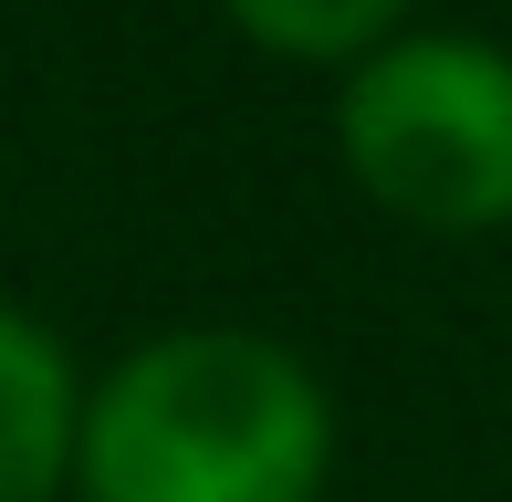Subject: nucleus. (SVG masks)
Listing matches in <instances>:
<instances>
[{
    "mask_svg": "<svg viewBox=\"0 0 512 502\" xmlns=\"http://www.w3.org/2000/svg\"><path fill=\"white\" fill-rule=\"evenodd\" d=\"M74 461V367L32 314L0 304V502H53Z\"/></svg>",
    "mask_w": 512,
    "mask_h": 502,
    "instance_id": "obj_3",
    "label": "nucleus"
},
{
    "mask_svg": "<svg viewBox=\"0 0 512 502\" xmlns=\"http://www.w3.org/2000/svg\"><path fill=\"white\" fill-rule=\"evenodd\" d=\"M345 168L408 231H502L512 220V53L481 32L377 42L335 105Z\"/></svg>",
    "mask_w": 512,
    "mask_h": 502,
    "instance_id": "obj_2",
    "label": "nucleus"
},
{
    "mask_svg": "<svg viewBox=\"0 0 512 502\" xmlns=\"http://www.w3.org/2000/svg\"><path fill=\"white\" fill-rule=\"evenodd\" d=\"M398 11H408V0H230V21H241L251 42H272V53H304V63L377 53Z\"/></svg>",
    "mask_w": 512,
    "mask_h": 502,
    "instance_id": "obj_4",
    "label": "nucleus"
},
{
    "mask_svg": "<svg viewBox=\"0 0 512 502\" xmlns=\"http://www.w3.org/2000/svg\"><path fill=\"white\" fill-rule=\"evenodd\" d=\"M74 461L95 502H314L335 461V419L304 356L272 335H157L74 419Z\"/></svg>",
    "mask_w": 512,
    "mask_h": 502,
    "instance_id": "obj_1",
    "label": "nucleus"
}]
</instances>
